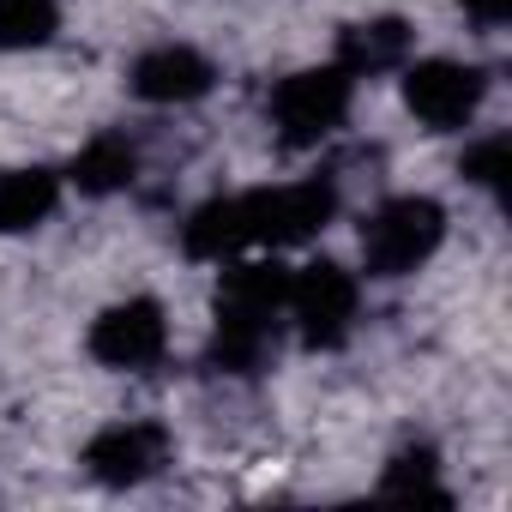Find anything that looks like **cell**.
Returning <instances> with one entry per match:
<instances>
[{
	"mask_svg": "<svg viewBox=\"0 0 512 512\" xmlns=\"http://www.w3.org/2000/svg\"><path fill=\"white\" fill-rule=\"evenodd\" d=\"M284 296H290V272L278 260H241V253H235V266L217 284L211 362L229 368V374H253V368H260L266 350L278 344Z\"/></svg>",
	"mask_w": 512,
	"mask_h": 512,
	"instance_id": "1",
	"label": "cell"
},
{
	"mask_svg": "<svg viewBox=\"0 0 512 512\" xmlns=\"http://www.w3.org/2000/svg\"><path fill=\"white\" fill-rule=\"evenodd\" d=\"M446 241V211L428 193H398L362 223V266L368 278H410Z\"/></svg>",
	"mask_w": 512,
	"mask_h": 512,
	"instance_id": "2",
	"label": "cell"
},
{
	"mask_svg": "<svg viewBox=\"0 0 512 512\" xmlns=\"http://www.w3.org/2000/svg\"><path fill=\"white\" fill-rule=\"evenodd\" d=\"M350 85L356 79L338 61L332 67H302V73L278 79V91H272V133H278V145L284 151L326 145L344 127V115H350Z\"/></svg>",
	"mask_w": 512,
	"mask_h": 512,
	"instance_id": "3",
	"label": "cell"
},
{
	"mask_svg": "<svg viewBox=\"0 0 512 512\" xmlns=\"http://www.w3.org/2000/svg\"><path fill=\"white\" fill-rule=\"evenodd\" d=\"M284 314L296 320V338H302L308 350H338V344L356 332V314H362V284H356L338 260H314V266L290 272Z\"/></svg>",
	"mask_w": 512,
	"mask_h": 512,
	"instance_id": "4",
	"label": "cell"
},
{
	"mask_svg": "<svg viewBox=\"0 0 512 512\" xmlns=\"http://www.w3.org/2000/svg\"><path fill=\"white\" fill-rule=\"evenodd\" d=\"M338 211V187L332 181H284V187H260L241 193V217H247V247H296L308 235H320Z\"/></svg>",
	"mask_w": 512,
	"mask_h": 512,
	"instance_id": "5",
	"label": "cell"
},
{
	"mask_svg": "<svg viewBox=\"0 0 512 512\" xmlns=\"http://www.w3.org/2000/svg\"><path fill=\"white\" fill-rule=\"evenodd\" d=\"M488 97V73L470 67V61H404V109L428 127V133H458L476 121Z\"/></svg>",
	"mask_w": 512,
	"mask_h": 512,
	"instance_id": "6",
	"label": "cell"
},
{
	"mask_svg": "<svg viewBox=\"0 0 512 512\" xmlns=\"http://www.w3.org/2000/svg\"><path fill=\"white\" fill-rule=\"evenodd\" d=\"M163 350H169V320H163V302H151V296H127L91 320V356L103 368L145 374Z\"/></svg>",
	"mask_w": 512,
	"mask_h": 512,
	"instance_id": "7",
	"label": "cell"
},
{
	"mask_svg": "<svg viewBox=\"0 0 512 512\" xmlns=\"http://www.w3.org/2000/svg\"><path fill=\"white\" fill-rule=\"evenodd\" d=\"M169 464V428L163 422H109L85 446V470L103 488H139Z\"/></svg>",
	"mask_w": 512,
	"mask_h": 512,
	"instance_id": "8",
	"label": "cell"
},
{
	"mask_svg": "<svg viewBox=\"0 0 512 512\" xmlns=\"http://www.w3.org/2000/svg\"><path fill=\"white\" fill-rule=\"evenodd\" d=\"M127 85H133L139 103H193V97H205L217 85V67L187 43H163V49H145L133 61Z\"/></svg>",
	"mask_w": 512,
	"mask_h": 512,
	"instance_id": "9",
	"label": "cell"
},
{
	"mask_svg": "<svg viewBox=\"0 0 512 512\" xmlns=\"http://www.w3.org/2000/svg\"><path fill=\"white\" fill-rule=\"evenodd\" d=\"M416 49V31L404 19H362V25H344L338 37V67L350 79H374V73H398Z\"/></svg>",
	"mask_w": 512,
	"mask_h": 512,
	"instance_id": "10",
	"label": "cell"
},
{
	"mask_svg": "<svg viewBox=\"0 0 512 512\" xmlns=\"http://www.w3.org/2000/svg\"><path fill=\"white\" fill-rule=\"evenodd\" d=\"M61 205V175L55 169H0V235L37 229Z\"/></svg>",
	"mask_w": 512,
	"mask_h": 512,
	"instance_id": "11",
	"label": "cell"
},
{
	"mask_svg": "<svg viewBox=\"0 0 512 512\" xmlns=\"http://www.w3.org/2000/svg\"><path fill=\"white\" fill-rule=\"evenodd\" d=\"M73 187L79 193H91V199H103V193H121L133 175H139V151L121 139V133H97L79 157H73Z\"/></svg>",
	"mask_w": 512,
	"mask_h": 512,
	"instance_id": "12",
	"label": "cell"
},
{
	"mask_svg": "<svg viewBox=\"0 0 512 512\" xmlns=\"http://www.w3.org/2000/svg\"><path fill=\"white\" fill-rule=\"evenodd\" d=\"M61 25L55 0H0V55H19V49H43Z\"/></svg>",
	"mask_w": 512,
	"mask_h": 512,
	"instance_id": "13",
	"label": "cell"
},
{
	"mask_svg": "<svg viewBox=\"0 0 512 512\" xmlns=\"http://www.w3.org/2000/svg\"><path fill=\"white\" fill-rule=\"evenodd\" d=\"M380 494H392V500H434V506H446V500H452V494L440 488V464H434V452H428V446H404V452L386 464Z\"/></svg>",
	"mask_w": 512,
	"mask_h": 512,
	"instance_id": "14",
	"label": "cell"
},
{
	"mask_svg": "<svg viewBox=\"0 0 512 512\" xmlns=\"http://www.w3.org/2000/svg\"><path fill=\"white\" fill-rule=\"evenodd\" d=\"M464 181L500 193V181H506V133H488V139H476L464 151Z\"/></svg>",
	"mask_w": 512,
	"mask_h": 512,
	"instance_id": "15",
	"label": "cell"
},
{
	"mask_svg": "<svg viewBox=\"0 0 512 512\" xmlns=\"http://www.w3.org/2000/svg\"><path fill=\"white\" fill-rule=\"evenodd\" d=\"M458 7H464V19L482 25V31H500V25L512 19V0H458Z\"/></svg>",
	"mask_w": 512,
	"mask_h": 512,
	"instance_id": "16",
	"label": "cell"
}]
</instances>
